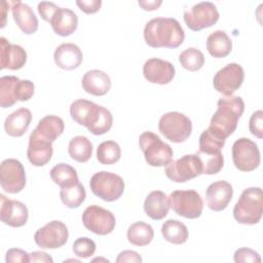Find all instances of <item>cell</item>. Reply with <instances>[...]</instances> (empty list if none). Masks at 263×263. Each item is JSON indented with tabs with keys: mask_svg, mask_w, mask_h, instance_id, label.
I'll return each instance as SVG.
<instances>
[{
	"mask_svg": "<svg viewBox=\"0 0 263 263\" xmlns=\"http://www.w3.org/2000/svg\"><path fill=\"white\" fill-rule=\"evenodd\" d=\"M55 65L63 70H74L83 61L81 49L74 43H62L53 53Z\"/></svg>",
	"mask_w": 263,
	"mask_h": 263,
	"instance_id": "7402d4cb",
	"label": "cell"
},
{
	"mask_svg": "<svg viewBox=\"0 0 263 263\" xmlns=\"http://www.w3.org/2000/svg\"><path fill=\"white\" fill-rule=\"evenodd\" d=\"M120 146L114 141H105L101 143L97 149V159L102 164H114L120 159Z\"/></svg>",
	"mask_w": 263,
	"mask_h": 263,
	"instance_id": "e575fe53",
	"label": "cell"
},
{
	"mask_svg": "<svg viewBox=\"0 0 263 263\" xmlns=\"http://www.w3.org/2000/svg\"><path fill=\"white\" fill-rule=\"evenodd\" d=\"M175 67L172 63L157 58L149 59L143 66V75L148 82L155 84H167L175 77Z\"/></svg>",
	"mask_w": 263,
	"mask_h": 263,
	"instance_id": "e0dca14e",
	"label": "cell"
},
{
	"mask_svg": "<svg viewBox=\"0 0 263 263\" xmlns=\"http://www.w3.org/2000/svg\"><path fill=\"white\" fill-rule=\"evenodd\" d=\"M219 20L216 5L209 1L199 2L184 11V22L192 31H200L212 27Z\"/></svg>",
	"mask_w": 263,
	"mask_h": 263,
	"instance_id": "4fadbf2b",
	"label": "cell"
},
{
	"mask_svg": "<svg viewBox=\"0 0 263 263\" xmlns=\"http://www.w3.org/2000/svg\"><path fill=\"white\" fill-rule=\"evenodd\" d=\"M86 197L85 188L81 183H77L71 187L62 188L60 191V198L62 202L69 209L80 206Z\"/></svg>",
	"mask_w": 263,
	"mask_h": 263,
	"instance_id": "836d02e7",
	"label": "cell"
},
{
	"mask_svg": "<svg viewBox=\"0 0 263 263\" xmlns=\"http://www.w3.org/2000/svg\"><path fill=\"white\" fill-rule=\"evenodd\" d=\"M263 213V197L260 187L245 189L233 209V217L239 224L254 225L260 222Z\"/></svg>",
	"mask_w": 263,
	"mask_h": 263,
	"instance_id": "277c9868",
	"label": "cell"
},
{
	"mask_svg": "<svg viewBox=\"0 0 263 263\" xmlns=\"http://www.w3.org/2000/svg\"><path fill=\"white\" fill-rule=\"evenodd\" d=\"M245 79V72L240 65L231 63L220 69L214 76V88L224 97L232 96L238 89Z\"/></svg>",
	"mask_w": 263,
	"mask_h": 263,
	"instance_id": "9a60e30c",
	"label": "cell"
},
{
	"mask_svg": "<svg viewBox=\"0 0 263 263\" xmlns=\"http://www.w3.org/2000/svg\"><path fill=\"white\" fill-rule=\"evenodd\" d=\"M81 219L84 227L98 235L111 233L116 225V219L113 213L97 204L87 206Z\"/></svg>",
	"mask_w": 263,
	"mask_h": 263,
	"instance_id": "7c38bea8",
	"label": "cell"
},
{
	"mask_svg": "<svg viewBox=\"0 0 263 263\" xmlns=\"http://www.w3.org/2000/svg\"><path fill=\"white\" fill-rule=\"evenodd\" d=\"M58 8L59 6L55 5L53 2H47V1H42L38 3V6H37L39 14L46 22L50 21L51 16L58 10Z\"/></svg>",
	"mask_w": 263,
	"mask_h": 263,
	"instance_id": "b9f144b4",
	"label": "cell"
},
{
	"mask_svg": "<svg viewBox=\"0 0 263 263\" xmlns=\"http://www.w3.org/2000/svg\"><path fill=\"white\" fill-rule=\"evenodd\" d=\"M52 153V142L39 136L35 130H33L30 135L29 146L27 149L29 161L34 166H43L51 159Z\"/></svg>",
	"mask_w": 263,
	"mask_h": 263,
	"instance_id": "d6986e66",
	"label": "cell"
},
{
	"mask_svg": "<svg viewBox=\"0 0 263 263\" xmlns=\"http://www.w3.org/2000/svg\"><path fill=\"white\" fill-rule=\"evenodd\" d=\"M5 261L7 263H15V262L28 263L30 262V254H28L26 251L22 249H15V248L9 249L6 252Z\"/></svg>",
	"mask_w": 263,
	"mask_h": 263,
	"instance_id": "60d3db41",
	"label": "cell"
},
{
	"mask_svg": "<svg viewBox=\"0 0 263 263\" xmlns=\"http://www.w3.org/2000/svg\"><path fill=\"white\" fill-rule=\"evenodd\" d=\"M170 208L184 218L196 219L201 216L203 201L199 193L195 190H176L168 196Z\"/></svg>",
	"mask_w": 263,
	"mask_h": 263,
	"instance_id": "9c48e42d",
	"label": "cell"
},
{
	"mask_svg": "<svg viewBox=\"0 0 263 263\" xmlns=\"http://www.w3.org/2000/svg\"><path fill=\"white\" fill-rule=\"evenodd\" d=\"M69 237L65 223L53 220L39 228L34 234L36 245L42 249H58L63 247Z\"/></svg>",
	"mask_w": 263,
	"mask_h": 263,
	"instance_id": "2e32d148",
	"label": "cell"
},
{
	"mask_svg": "<svg viewBox=\"0 0 263 263\" xmlns=\"http://www.w3.org/2000/svg\"><path fill=\"white\" fill-rule=\"evenodd\" d=\"M77 6L80 10L85 12L86 14H91L100 10L102 1L101 0H77Z\"/></svg>",
	"mask_w": 263,
	"mask_h": 263,
	"instance_id": "7bdbcfd3",
	"label": "cell"
},
{
	"mask_svg": "<svg viewBox=\"0 0 263 263\" xmlns=\"http://www.w3.org/2000/svg\"><path fill=\"white\" fill-rule=\"evenodd\" d=\"M249 128L252 135L255 137L262 139L263 138V112L262 110L255 111L251 118H250V124Z\"/></svg>",
	"mask_w": 263,
	"mask_h": 263,
	"instance_id": "ab89813d",
	"label": "cell"
},
{
	"mask_svg": "<svg viewBox=\"0 0 263 263\" xmlns=\"http://www.w3.org/2000/svg\"><path fill=\"white\" fill-rule=\"evenodd\" d=\"M9 5V1H2L1 2V13H2V24H1V28H3L5 26V18H6V11L9 9L8 8Z\"/></svg>",
	"mask_w": 263,
	"mask_h": 263,
	"instance_id": "7dc6e473",
	"label": "cell"
},
{
	"mask_svg": "<svg viewBox=\"0 0 263 263\" xmlns=\"http://www.w3.org/2000/svg\"><path fill=\"white\" fill-rule=\"evenodd\" d=\"M233 260L236 263H260L261 257L260 255L249 248H239L234 252Z\"/></svg>",
	"mask_w": 263,
	"mask_h": 263,
	"instance_id": "f35d334b",
	"label": "cell"
},
{
	"mask_svg": "<svg viewBox=\"0 0 263 263\" xmlns=\"http://www.w3.org/2000/svg\"><path fill=\"white\" fill-rule=\"evenodd\" d=\"M117 263H124V262H129V263H140L142 262V257L135 251H129L125 250L119 253L117 259Z\"/></svg>",
	"mask_w": 263,
	"mask_h": 263,
	"instance_id": "ee69618b",
	"label": "cell"
},
{
	"mask_svg": "<svg viewBox=\"0 0 263 263\" xmlns=\"http://www.w3.org/2000/svg\"><path fill=\"white\" fill-rule=\"evenodd\" d=\"M128 241L137 247H144L149 245L154 237V230L151 225L139 221L132 224L127 229Z\"/></svg>",
	"mask_w": 263,
	"mask_h": 263,
	"instance_id": "4dcf8cb0",
	"label": "cell"
},
{
	"mask_svg": "<svg viewBox=\"0 0 263 263\" xmlns=\"http://www.w3.org/2000/svg\"><path fill=\"white\" fill-rule=\"evenodd\" d=\"M89 186L95 195L108 202L120 198L124 191V182L122 178L106 171L96 173L90 178Z\"/></svg>",
	"mask_w": 263,
	"mask_h": 263,
	"instance_id": "52a82bcc",
	"label": "cell"
},
{
	"mask_svg": "<svg viewBox=\"0 0 263 263\" xmlns=\"http://www.w3.org/2000/svg\"><path fill=\"white\" fill-rule=\"evenodd\" d=\"M0 184L2 189L11 194L21 192L26 185V173L22 162L8 158L0 165Z\"/></svg>",
	"mask_w": 263,
	"mask_h": 263,
	"instance_id": "5bb4252c",
	"label": "cell"
},
{
	"mask_svg": "<svg viewBox=\"0 0 263 263\" xmlns=\"http://www.w3.org/2000/svg\"><path fill=\"white\" fill-rule=\"evenodd\" d=\"M65 128L64 121L61 117L55 115H46L41 118L34 129L39 136L53 142L60 137Z\"/></svg>",
	"mask_w": 263,
	"mask_h": 263,
	"instance_id": "f1b7e54d",
	"label": "cell"
},
{
	"mask_svg": "<svg viewBox=\"0 0 263 263\" xmlns=\"http://www.w3.org/2000/svg\"><path fill=\"white\" fill-rule=\"evenodd\" d=\"M206 49L214 58H225L231 52L232 41L226 32L217 30L208 36Z\"/></svg>",
	"mask_w": 263,
	"mask_h": 263,
	"instance_id": "83f0119b",
	"label": "cell"
},
{
	"mask_svg": "<svg viewBox=\"0 0 263 263\" xmlns=\"http://www.w3.org/2000/svg\"><path fill=\"white\" fill-rule=\"evenodd\" d=\"M162 237L174 245H182L187 241L189 232L185 224L179 220L170 219L165 221L161 226Z\"/></svg>",
	"mask_w": 263,
	"mask_h": 263,
	"instance_id": "f546056e",
	"label": "cell"
},
{
	"mask_svg": "<svg viewBox=\"0 0 263 263\" xmlns=\"http://www.w3.org/2000/svg\"><path fill=\"white\" fill-rule=\"evenodd\" d=\"M27 62L26 50L17 44H11L4 37L0 38V69L18 70Z\"/></svg>",
	"mask_w": 263,
	"mask_h": 263,
	"instance_id": "44dd1931",
	"label": "cell"
},
{
	"mask_svg": "<svg viewBox=\"0 0 263 263\" xmlns=\"http://www.w3.org/2000/svg\"><path fill=\"white\" fill-rule=\"evenodd\" d=\"M48 23L57 35L66 37L76 31L78 26V16L69 8L59 7Z\"/></svg>",
	"mask_w": 263,
	"mask_h": 263,
	"instance_id": "cb8c5ba5",
	"label": "cell"
},
{
	"mask_svg": "<svg viewBox=\"0 0 263 263\" xmlns=\"http://www.w3.org/2000/svg\"><path fill=\"white\" fill-rule=\"evenodd\" d=\"M50 178L61 188L71 187L78 183V175L76 170L64 162L55 164L50 170Z\"/></svg>",
	"mask_w": 263,
	"mask_h": 263,
	"instance_id": "d6a6232c",
	"label": "cell"
},
{
	"mask_svg": "<svg viewBox=\"0 0 263 263\" xmlns=\"http://www.w3.org/2000/svg\"><path fill=\"white\" fill-rule=\"evenodd\" d=\"M144 39L146 44L154 48H177L183 43L185 32L176 18L155 17L146 24Z\"/></svg>",
	"mask_w": 263,
	"mask_h": 263,
	"instance_id": "7a4b0ae2",
	"label": "cell"
},
{
	"mask_svg": "<svg viewBox=\"0 0 263 263\" xmlns=\"http://www.w3.org/2000/svg\"><path fill=\"white\" fill-rule=\"evenodd\" d=\"M32 120V113L27 108H20L9 114L4 121V129L10 137H22Z\"/></svg>",
	"mask_w": 263,
	"mask_h": 263,
	"instance_id": "4316f807",
	"label": "cell"
},
{
	"mask_svg": "<svg viewBox=\"0 0 263 263\" xmlns=\"http://www.w3.org/2000/svg\"><path fill=\"white\" fill-rule=\"evenodd\" d=\"M70 115L76 123L85 126L96 136L109 132L113 123V116L107 108L84 99L76 100L71 104Z\"/></svg>",
	"mask_w": 263,
	"mask_h": 263,
	"instance_id": "6da1fadb",
	"label": "cell"
},
{
	"mask_svg": "<svg viewBox=\"0 0 263 263\" xmlns=\"http://www.w3.org/2000/svg\"><path fill=\"white\" fill-rule=\"evenodd\" d=\"M233 196V188L227 181L221 180L212 183L205 191L208 206L215 212H221L226 209Z\"/></svg>",
	"mask_w": 263,
	"mask_h": 263,
	"instance_id": "ffe728a7",
	"label": "cell"
},
{
	"mask_svg": "<svg viewBox=\"0 0 263 263\" xmlns=\"http://www.w3.org/2000/svg\"><path fill=\"white\" fill-rule=\"evenodd\" d=\"M195 154L199 157L201 161L202 174L204 175H215L219 173L224 165V158L222 152L206 154L197 151Z\"/></svg>",
	"mask_w": 263,
	"mask_h": 263,
	"instance_id": "8d00e7d4",
	"label": "cell"
},
{
	"mask_svg": "<svg viewBox=\"0 0 263 263\" xmlns=\"http://www.w3.org/2000/svg\"><path fill=\"white\" fill-rule=\"evenodd\" d=\"M68 153L77 162H86L92 155V144L84 136H76L69 142Z\"/></svg>",
	"mask_w": 263,
	"mask_h": 263,
	"instance_id": "1f68e13d",
	"label": "cell"
},
{
	"mask_svg": "<svg viewBox=\"0 0 263 263\" xmlns=\"http://www.w3.org/2000/svg\"><path fill=\"white\" fill-rule=\"evenodd\" d=\"M14 22L23 33L31 35L38 29V18L32 8L21 1H9Z\"/></svg>",
	"mask_w": 263,
	"mask_h": 263,
	"instance_id": "603a6c76",
	"label": "cell"
},
{
	"mask_svg": "<svg viewBox=\"0 0 263 263\" xmlns=\"http://www.w3.org/2000/svg\"><path fill=\"white\" fill-rule=\"evenodd\" d=\"M82 88L92 96H105L111 88V80L107 73L101 70L87 71L81 80Z\"/></svg>",
	"mask_w": 263,
	"mask_h": 263,
	"instance_id": "d4e9b609",
	"label": "cell"
},
{
	"mask_svg": "<svg viewBox=\"0 0 263 263\" xmlns=\"http://www.w3.org/2000/svg\"><path fill=\"white\" fill-rule=\"evenodd\" d=\"M96 261H104V262H109V260H107V259H104V258H95V259H92V262H96Z\"/></svg>",
	"mask_w": 263,
	"mask_h": 263,
	"instance_id": "c3c4849f",
	"label": "cell"
},
{
	"mask_svg": "<svg viewBox=\"0 0 263 263\" xmlns=\"http://www.w3.org/2000/svg\"><path fill=\"white\" fill-rule=\"evenodd\" d=\"M170 210L168 197L160 190L150 192L144 201V211L152 220L163 219Z\"/></svg>",
	"mask_w": 263,
	"mask_h": 263,
	"instance_id": "484cf974",
	"label": "cell"
},
{
	"mask_svg": "<svg viewBox=\"0 0 263 263\" xmlns=\"http://www.w3.org/2000/svg\"><path fill=\"white\" fill-rule=\"evenodd\" d=\"M34 83L21 80L16 76H2L0 78V106L8 108L16 102L29 101L34 95Z\"/></svg>",
	"mask_w": 263,
	"mask_h": 263,
	"instance_id": "8992f818",
	"label": "cell"
},
{
	"mask_svg": "<svg viewBox=\"0 0 263 263\" xmlns=\"http://www.w3.org/2000/svg\"><path fill=\"white\" fill-rule=\"evenodd\" d=\"M245 110V103L240 97L229 96L219 99L217 110L212 116L208 127L219 138L226 139L236 129L238 119Z\"/></svg>",
	"mask_w": 263,
	"mask_h": 263,
	"instance_id": "3957f363",
	"label": "cell"
},
{
	"mask_svg": "<svg viewBox=\"0 0 263 263\" xmlns=\"http://www.w3.org/2000/svg\"><path fill=\"white\" fill-rule=\"evenodd\" d=\"M202 174V164L196 154H187L165 165L166 177L176 183H184Z\"/></svg>",
	"mask_w": 263,
	"mask_h": 263,
	"instance_id": "30bf717a",
	"label": "cell"
},
{
	"mask_svg": "<svg viewBox=\"0 0 263 263\" xmlns=\"http://www.w3.org/2000/svg\"><path fill=\"white\" fill-rule=\"evenodd\" d=\"M158 129L171 142L182 143L190 137L192 122L183 113L167 112L160 117Z\"/></svg>",
	"mask_w": 263,
	"mask_h": 263,
	"instance_id": "ba28073f",
	"label": "cell"
},
{
	"mask_svg": "<svg viewBox=\"0 0 263 263\" xmlns=\"http://www.w3.org/2000/svg\"><path fill=\"white\" fill-rule=\"evenodd\" d=\"M30 262H44V263H52L53 259L46 253L35 251L30 254Z\"/></svg>",
	"mask_w": 263,
	"mask_h": 263,
	"instance_id": "f6af8a7d",
	"label": "cell"
},
{
	"mask_svg": "<svg viewBox=\"0 0 263 263\" xmlns=\"http://www.w3.org/2000/svg\"><path fill=\"white\" fill-rule=\"evenodd\" d=\"M139 145L144 153L145 160L151 166H164L172 161L174 152L172 147L162 142L152 132H144L139 138Z\"/></svg>",
	"mask_w": 263,
	"mask_h": 263,
	"instance_id": "5b68a950",
	"label": "cell"
},
{
	"mask_svg": "<svg viewBox=\"0 0 263 263\" xmlns=\"http://www.w3.org/2000/svg\"><path fill=\"white\" fill-rule=\"evenodd\" d=\"M72 250L77 257H80L83 259L89 258L96 252V243L92 239L88 237H85V236L79 237L73 242Z\"/></svg>",
	"mask_w": 263,
	"mask_h": 263,
	"instance_id": "74e56055",
	"label": "cell"
},
{
	"mask_svg": "<svg viewBox=\"0 0 263 263\" xmlns=\"http://www.w3.org/2000/svg\"><path fill=\"white\" fill-rule=\"evenodd\" d=\"M162 4L161 0H148V1H143L140 0L139 1V5L144 9V10H148V11H152L157 9L160 5Z\"/></svg>",
	"mask_w": 263,
	"mask_h": 263,
	"instance_id": "bcb514c9",
	"label": "cell"
},
{
	"mask_svg": "<svg viewBox=\"0 0 263 263\" xmlns=\"http://www.w3.org/2000/svg\"><path fill=\"white\" fill-rule=\"evenodd\" d=\"M232 161L241 172L249 173L256 170L261 161L258 145L248 138L236 140L232 145Z\"/></svg>",
	"mask_w": 263,
	"mask_h": 263,
	"instance_id": "8fae6325",
	"label": "cell"
},
{
	"mask_svg": "<svg viewBox=\"0 0 263 263\" xmlns=\"http://www.w3.org/2000/svg\"><path fill=\"white\" fill-rule=\"evenodd\" d=\"M0 219L1 221L11 227L24 226L29 217V212L25 203L18 200L6 198L3 194L0 195Z\"/></svg>",
	"mask_w": 263,
	"mask_h": 263,
	"instance_id": "ac0fdd59",
	"label": "cell"
},
{
	"mask_svg": "<svg viewBox=\"0 0 263 263\" xmlns=\"http://www.w3.org/2000/svg\"><path fill=\"white\" fill-rule=\"evenodd\" d=\"M179 62L184 69L195 72L200 70L204 65V55L199 49L189 47L180 53Z\"/></svg>",
	"mask_w": 263,
	"mask_h": 263,
	"instance_id": "d590c367",
	"label": "cell"
}]
</instances>
